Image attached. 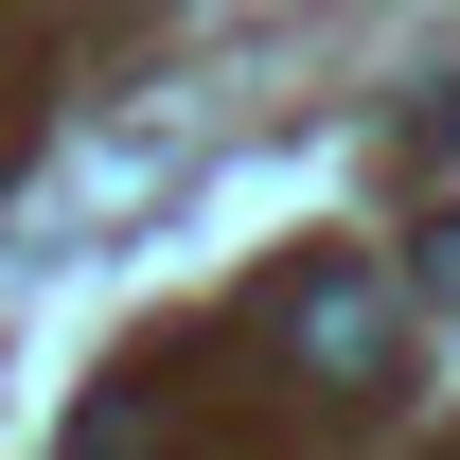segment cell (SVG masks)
I'll list each match as a JSON object with an SVG mask.
<instances>
[{"label": "cell", "mask_w": 460, "mask_h": 460, "mask_svg": "<svg viewBox=\"0 0 460 460\" xmlns=\"http://www.w3.org/2000/svg\"><path fill=\"white\" fill-rule=\"evenodd\" d=\"M284 354L319 372V390H390V372H407V319H390L372 266H301V284H284Z\"/></svg>", "instance_id": "obj_1"}]
</instances>
